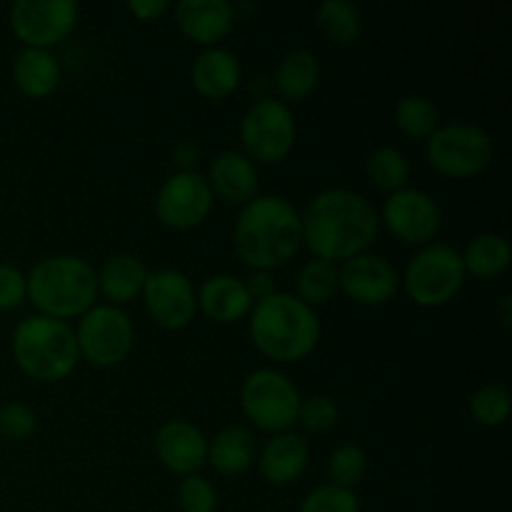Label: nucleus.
<instances>
[{"instance_id":"1a4fd4ad","label":"nucleus","mask_w":512,"mask_h":512,"mask_svg":"<svg viewBox=\"0 0 512 512\" xmlns=\"http://www.w3.org/2000/svg\"><path fill=\"white\" fill-rule=\"evenodd\" d=\"M73 333L80 363H88L90 368H118L133 353L135 325L125 308L108 303L93 305L88 313L80 315Z\"/></svg>"},{"instance_id":"a19ab883","label":"nucleus","mask_w":512,"mask_h":512,"mask_svg":"<svg viewBox=\"0 0 512 512\" xmlns=\"http://www.w3.org/2000/svg\"><path fill=\"white\" fill-rule=\"evenodd\" d=\"M500 320H503V325H508V320H510V295H503V298H500Z\"/></svg>"},{"instance_id":"393cba45","label":"nucleus","mask_w":512,"mask_h":512,"mask_svg":"<svg viewBox=\"0 0 512 512\" xmlns=\"http://www.w3.org/2000/svg\"><path fill=\"white\" fill-rule=\"evenodd\" d=\"M323 80L318 55L305 48H295L278 60L273 73V88L278 93L280 103H300L308 100L318 90Z\"/></svg>"},{"instance_id":"c85d7f7f","label":"nucleus","mask_w":512,"mask_h":512,"mask_svg":"<svg viewBox=\"0 0 512 512\" xmlns=\"http://www.w3.org/2000/svg\"><path fill=\"white\" fill-rule=\"evenodd\" d=\"M338 293V265L320 258H310L300 265L295 275V298L315 310L320 305H328Z\"/></svg>"},{"instance_id":"6e6552de","label":"nucleus","mask_w":512,"mask_h":512,"mask_svg":"<svg viewBox=\"0 0 512 512\" xmlns=\"http://www.w3.org/2000/svg\"><path fill=\"white\" fill-rule=\"evenodd\" d=\"M298 385L278 368H258L245 375L240 385V410L250 428L260 433H285L298 423L300 410Z\"/></svg>"},{"instance_id":"473e14b6","label":"nucleus","mask_w":512,"mask_h":512,"mask_svg":"<svg viewBox=\"0 0 512 512\" xmlns=\"http://www.w3.org/2000/svg\"><path fill=\"white\" fill-rule=\"evenodd\" d=\"M338 423H340V405L338 400H333L330 395L315 393L300 400L298 423L295 425H300L305 433H313V435L330 433V430L338 428Z\"/></svg>"},{"instance_id":"9d476101","label":"nucleus","mask_w":512,"mask_h":512,"mask_svg":"<svg viewBox=\"0 0 512 512\" xmlns=\"http://www.w3.org/2000/svg\"><path fill=\"white\" fill-rule=\"evenodd\" d=\"M240 153L255 165L283 163L298 143V123L290 105L273 98H258L240 118Z\"/></svg>"},{"instance_id":"412c9836","label":"nucleus","mask_w":512,"mask_h":512,"mask_svg":"<svg viewBox=\"0 0 512 512\" xmlns=\"http://www.w3.org/2000/svg\"><path fill=\"white\" fill-rule=\"evenodd\" d=\"M198 290V313L218 325H233L238 320H248L253 310V298L245 290L243 278L230 273L210 275Z\"/></svg>"},{"instance_id":"9b49d317","label":"nucleus","mask_w":512,"mask_h":512,"mask_svg":"<svg viewBox=\"0 0 512 512\" xmlns=\"http://www.w3.org/2000/svg\"><path fill=\"white\" fill-rule=\"evenodd\" d=\"M8 18L10 30L23 48L53 50L75 30L80 5L75 0H15Z\"/></svg>"},{"instance_id":"aec40b11","label":"nucleus","mask_w":512,"mask_h":512,"mask_svg":"<svg viewBox=\"0 0 512 512\" xmlns=\"http://www.w3.org/2000/svg\"><path fill=\"white\" fill-rule=\"evenodd\" d=\"M190 83L208 100H225L243 85V65L228 48H203L190 65Z\"/></svg>"},{"instance_id":"7ed1b4c3","label":"nucleus","mask_w":512,"mask_h":512,"mask_svg":"<svg viewBox=\"0 0 512 512\" xmlns=\"http://www.w3.org/2000/svg\"><path fill=\"white\" fill-rule=\"evenodd\" d=\"M248 333L255 350L273 363H300L315 353L323 325L318 310L305 305L293 293H273L253 305L248 315Z\"/></svg>"},{"instance_id":"c9c22d12","label":"nucleus","mask_w":512,"mask_h":512,"mask_svg":"<svg viewBox=\"0 0 512 512\" xmlns=\"http://www.w3.org/2000/svg\"><path fill=\"white\" fill-rule=\"evenodd\" d=\"M178 508L180 512H215L218 510V490L205 475H185L178 483Z\"/></svg>"},{"instance_id":"5701e85b","label":"nucleus","mask_w":512,"mask_h":512,"mask_svg":"<svg viewBox=\"0 0 512 512\" xmlns=\"http://www.w3.org/2000/svg\"><path fill=\"white\" fill-rule=\"evenodd\" d=\"M150 270L145 268L143 260L133 253H115L95 270L98 278V298L108 305L125 308L128 303L140 298L145 278Z\"/></svg>"},{"instance_id":"f8f14e48","label":"nucleus","mask_w":512,"mask_h":512,"mask_svg":"<svg viewBox=\"0 0 512 512\" xmlns=\"http://www.w3.org/2000/svg\"><path fill=\"white\" fill-rule=\"evenodd\" d=\"M213 190L198 170H178L168 175L155 195V218L160 225L175 233H188L200 228L213 213Z\"/></svg>"},{"instance_id":"f704fd0d","label":"nucleus","mask_w":512,"mask_h":512,"mask_svg":"<svg viewBox=\"0 0 512 512\" xmlns=\"http://www.w3.org/2000/svg\"><path fill=\"white\" fill-rule=\"evenodd\" d=\"M38 430V415L20 400L0 403V438L8 443H25Z\"/></svg>"},{"instance_id":"58836bf2","label":"nucleus","mask_w":512,"mask_h":512,"mask_svg":"<svg viewBox=\"0 0 512 512\" xmlns=\"http://www.w3.org/2000/svg\"><path fill=\"white\" fill-rule=\"evenodd\" d=\"M173 5L168 0H130L128 13L133 18H138L140 23H153V20H160L165 13H170Z\"/></svg>"},{"instance_id":"4468645a","label":"nucleus","mask_w":512,"mask_h":512,"mask_svg":"<svg viewBox=\"0 0 512 512\" xmlns=\"http://www.w3.org/2000/svg\"><path fill=\"white\" fill-rule=\"evenodd\" d=\"M140 300L148 318L170 333L185 330L198 315V290L178 268L150 270Z\"/></svg>"},{"instance_id":"4c0bfd02","label":"nucleus","mask_w":512,"mask_h":512,"mask_svg":"<svg viewBox=\"0 0 512 512\" xmlns=\"http://www.w3.org/2000/svg\"><path fill=\"white\" fill-rule=\"evenodd\" d=\"M243 283L248 295L253 298V303H260V300L278 293V288H275V273H265V270H250L248 278H243Z\"/></svg>"},{"instance_id":"f257e3e1","label":"nucleus","mask_w":512,"mask_h":512,"mask_svg":"<svg viewBox=\"0 0 512 512\" xmlns=\"http://www.w3.org/2000/svg\"><path fill=\"white\" fill-rule=\"evenodd\" d=\"M300 228L310 258L340 265L373 248L380 235V218L373 200L358 190L328 188L300 210Z\"/></svg>"},{"instance_id":"f03ea898","label":"nucleus","mask_w":512,"mask_h":512,"mask_svg":"<svg viewBox=\"0 0 512 512\" xmlns=\"http://www.w3.org/2000/svg\"><path fill=\"white\" fill-rule=\"evenodd\" d=\"M303 248L300 210L283 195H255L233 223V250L248 270L285 268Z\"/></svg>"},{"instance_id":"4be33fe9","label":"nucleus","mask_w":512,"mask_h":512,"mask_svg":"<svg viewBox=\"0 0 512 512\" xmlns=\"http://www.w3.org/2000/svg\"><path fill=\"white\" fill-rule=\"evenodd\" d=\"M10 75H13V85L20 95L30 100H45L58 93L60 83H63V65L53 50L20 48Z\"/></svg>"},{"instance_id":"0eeeda50","label":"nucleus","mask_w":512,"mask_h":512,"mask_svg":"<svg viewBox=\"0 0 512 512\" xmlns=\"http://www.w3.org/2000/svg\"><path fill=\"white\" fill-rule=\"evenodd\" d=\"M495 155L493 138L468 120L445 123L425 140V160L448 180H473L490 168Z\"/></svg>"},{"instance_id":"b1692460","label":"nucleus","mask_w":512,"mask_h":512,"mask_svg":"<svg viewBox=\"0 0 512 512\" xmlns=\"http://www.w3.org/2000/svg\"><path fill=\"white\" fill-rule=\"evenodd\" d=\"M258 460V440L245 425H225L223 430L208 438V460L205 465L225 478L248 473Z\"/></svg>"},{"instance_id":"6ab92c4d","label":"nucleus","mask_w":512,"mask_h":512,"mask_svg":"<svg viewBox=\"0 0 512 512\" xmlns=\"http://www.w3.org/2000/svg\"><path fill=\"white\" fill-rule=\"evenodd\" d=\"M205 180L213 190V198L225 200L230 205H240V208L250 203L255 195H260L258 165L240 150H223V153L215 155L210 160Z\"/></svg>"},{"instance_id":"ea45409f","label":"nucleus","mask_w":512,"mask_h":512,"mask_svg":"<svg viewBox=\"0 0 512 512\" xmlns=\"http://www.w3.org/2000/svg\"><path fill=\"white\" fill-rule=\"evenodd\" d=\"M173 155H175V160L180 163V170H195L193 165L198 163L200 150H198V145L190 143V140H180V143L175 145Z\"/></svg>"},{"instance_id":"cd10ccee","label":"nucleus","mask_w":512,"mask_h":512,"mask_svg":"<svg viewBox=\"0 0 512 512\" xmlns=\"http://www.w3.org/2000/svg\"><path fill=\"white\" fill-rule=\"evenodd\" d=\"M395 128L408 140H428L440 128V110L428 95L410 93L395 103L393 110Z\"/></svg>"},{"instance_id":"72a5a7b5","label":"nucleus","mask_w":512,"mask_h":512,"mask_svg":"<svg viewBox=\"0 0 512 512\" xmlns=\"http://www.w3.org/2000/svg\"><path fill=\"white\" fill-rule=\"evenodd\" d=\"M298 512H363L355 490L338 488V485H318L300 500Z\"/></svg>"},{"instance_id":"dca6fc26","label":"nucleus","mask_w":512,"mask_h":512,"mask_svg":"<svg viewBox=\"0 0 512 512\" xmlns=\"http://www.w3.org/2000/svg\"><path fill=\"white\" fill-rule=\"evenodd\" d=\"M153 453L170 473L195 475L208 460V438L188 420H165L153 435Z\"/></svg>"},{"instance_id":"bb28decb","label":"nucleus","mask_w":512,"mask_h":512,"mask_svg":"<svg viewBox=\"0 0 512 512\" xmlns=\"http://www.w3.org/2000/svg\"><path fill=\"white\" fill-rule=\"evenodd\" d=\"M365 178L378 193L393 195L398 190L408 188L410 180V160L395 145H380L365 160Z\"/></svg>"},{"instance_id":"ddd939ff","label":"nucleus","mask_w":512,"mask_h":512,"mask_svg":"<svg viewBox=\"0 0 512 512\" xmlns=\"http://www.w3.org/2000/svg\"><path fill=\"white\" fill-rule=\"evenodd\" d=\"M380 228L388 230L398 243L423 248L435 243L443 228V210L438 200L420 188H403L385 195L383 208L378 210Z\"/></svg>"},{"instance_id":"20e7f679","label":"nucleus","mask_w":512,"mask_h":512,"mask_svg":"<svg viewBox=\"0 0 512 512\" xmlns=\"http://www.w3.org/2000/svg\"><path fill=\"white\" fill-rule=\"evenodd\" d=\"M28 303L45 318L78 320L98 305V278L95 268L80 255L58 253L38 260L25 273Z\"/></svg>"},{"instance_id":"f3484780","label":"nucleus","mask_w":512,"mask_h":512,"mask_svg":"<svg viewBox=\"0 0 512 512\" xmlns=\"http://www.w3.org/2000/svg\"><path fill=\"white\" fill-rule=\"evenodd\" d=\"M310 463V443L303 433L285 430L265 440L258 450V473L273 488H288L298 483Z\"/></svg>"},{"instance_id":"2f4dec72","label":"nucleus","mask_w":512,"mask_h":512,"mask_svg":"<svg viewBox=\"0 0 512 512\" xmlns=\"http://www.w3.org/2000/svg\"><path fill=\"white\" fill-rule=\"evenodd\" d=\"M510 390L503 383H485L470 395V415L483 428H503L510 418Z\"/></svg>"},{"instance_id":"e433bc0d","label":"nucleus","mask_w":512,"mask_h":512,"mask_svg":"<svg viewBox=\"0 0 512 512\" xmlns=\"http://www.w3.org/2000/svg\"><path fill=\"white\" fill-rule=\"evenodd\" d=\"M25 300H28V285L23 270L0 263V313L18 310Z\"/></svg>"},{"instance_id":"a878e982","label":"nucleus","mask_w":512,"mask_h":512,"mask_svg":"<svg viewBox=\"0 0 512 512\" xmlns=\"http://www.w3.org/2000/svg\"><path fill=\"white\" fill-rule=\"evenodd\" d=\"M465 275H473L478 280H495L503 273H508L512 250L505 235L500 233H480L473 240H468L463 250Z\"/></svg>"},{"instance_id":"423d86ee","label":"nucleus","mask_w":512,"mask_h":512,"mask_svg":"<svg viewBox=\"0 0 512 512\" xmlns=\"http://www.w3.org/2000/svg\"><path fill=\"white\" fill-rule=\"evenodd\" d=\"M465 268L460 250L448 243H430L418 248V253L405 265L400 275V288L418 308L435 310L453 303L465 285Z\"/></svg>"},{"instance_id":"39448f33","label":"nucleus","mask_w":512,"mask_h":512,"mask_svg":"<svg viewBox=\"0 0 512 512\" xmlns=\"http://www.w3.org/2000/svg\"><path fill=\"white\" fill-rule=\"evenodd\" d=\"M10 355L25 378L45 385L63 383L80 365L73 325L38 313L15 325Z\"/></svg>"},{"instance_id":"a211bd4d","label":"nucleus","mask_w":512,"mask_h":512,"mask_svg":"<svg viewBox=\"0 0 512 512\" xmlns=\"http://www.w3.org/2000/svg\"><path fill=\"white\" fill-rule=\"evenodd\" d=\"M170 10L180 33L203 48H215L233 33L235 10L228 0H180Z\"/></svg>"},{"instance_id":"2eb2a0df","label":"nucleus","mask_w":512,"mask_h":512,"mask_svg":"<svg viewBox=\"0 0 512 512\" xmlns=\"http://www.w3.org/2000/svg\"><path fill=\"white\" fill-rule=\"evenodd\" d=\"M340 293L363 308H383L398 295L400 273L385 255L360 253L338 265Z\"/></svg>"},{"instance_id":"c756f323","label":"nucleus","mask_w":512,"mask_h":512,"mask_svg":"<svg viewBox=\"0 0 512 512\" xmlns=\"http://www.w3.org/2000/svg\"><path fill=\"white\" fill-rule=\"evenodd\" d=\"M315 25L335 45H353L363 33V15L348 0H325L315 10Z\"/></svg>"},{"instance_id":"7c9ffc66","label":"nucleus","mask_w":512,"mask_h":512,"mask_svg":"<svg viewBox=\"0 0 512 512\" xmlns=\"http://www.w3.org/2000/svg\"><path fill=\"white\" fill-rule=\"evenodd\" d=\"M370 458L365 453L363 445L358 443H343L328 455V463H325V470H328L330 485H338V488L355 490L363 478L368 475Z\"/></svg>"}]
</instances>
